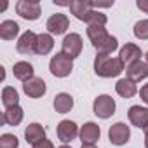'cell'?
Instances as JSON below:
<instances>
[{
    "label": "cell",
    "instance_id": "1",
    "mask_svg": "<svg viewBox=\"0 0 148 148\" xmlns=\"http://www.w3.org/2000/svg\"><path fill=\"white\" fill-rule=\"evenodd\" d=\"M87 37L92 44V47L98 51V54H112L113 51L119 49V40L112 37L105 26H87Z\"/></svg>",
    "mask_w": 148,
    "mask_h": 148
},
{
    "label": "cell",
    "instance_id": "2",
    "mask_svg": "<svg viewBox=\"0 0 148 148\" xmlns=\"http://www.w3.org/2000/svg\"><path fill=\"white\" fill-rule=\"evenodd\" d=\"M94 71L98 77L103 79L119 77L124 71V63L120 58H113L110 54H98L94 59Z\"/></svg>",
    "mask_w": 148,
    "mask_h": 148
},
{
    "label": "cell",
    "instance_id": "3",
    "mask_svg": "<svg viewBox=\"0 0 148 148\" xmlns=\"http://www.w3.org/2000/svg\"><path fill=\"white\" fill-rule=\"evenodd\" d=\"M49 70H51V73L54 77L64 79V77L70 75L71 70H73V59L64 56L63 52H56L51 58V61H49Z\"/></svg>",
    "mask_w": 148,
    "mask_h": 148
},
{
    "label": "cell",
    "instance_id": "4",
    "mask_svg": "<svg viewBox=\"0 0 148 148\" xmlns=\"http://www.w3.org/2000/svg\"><path fill=\"white\" fill-rule=\"evenodd\" d=\"M115 108H117L115 99L108 94H99L92 103V112L99 119H110L115 113Z\"/></svg>",
    "mask_w": 148,
    "mask_h": 148
},
{
    "label": "cell",
    "instance_id": "5",
    "mask_svg": "<svg viewBox=\"0 0 148 148\" xmlns=\"http://www.w3.org/2000/svg\"><path fill=\"white\" fill-rule=\"evenodd\" d=\"M16 12L28 21H35L40 18L42 9H40V2L38 0H19L16 4Z\"/></svg>",
    "mask_w": 148,
    "mask_h": 148
},
{
    "label": "cell",
    "instance_id": "6",
    "mask_svg": "<svg viewBox=\"0 0 148 148\" xmlns=\"http://www.w3.org/2000/svg\"><path fill=\"white\" fill-rule=\"evenodd\" d=\"M61 52L71 59H75L82 52V37L79 33H70L61 42Z\"/></svg>",
    "mask_w": 148,
    "mask_h": 148
},
{
    "label": "cell",
    "instance_id": "7",
    "mask_svg": "<svg viewBox=\"0 0 148 148\" xmlns=\"http://www.w3.org/2000/svg\"><path fill=\"white\" fill-rule=\"evenodd\" d=\"M131 138V129L129 125H125L124 122H117L108 129V139L110 143H113L115 146H122L129 141Z\"/></svg>",
    "mask_w": 148,
    "mask_h": 148
},
{
    "label": "cell",
    "instance_id": "8",
    "mask_svg": "<svg viewBox=\"0 0 148 148\" xmlns=\"http://www.w3.org/2000/svg\"><path fill=\"white\" fill-rule=\"evenodd\" d=\"M37 40H38V35H35L32 30H28L16 42V51L19 54H33V52H37Z\"/></svg>",
    "mask_w": 148,
    "mask_h": 148
},
{
    "label": "cell",
    "instance_id": "9",
    "mask_svg": "<svg viewBox=\"0 0 148 148\" xmlns=\"http://www.w3.org/2000/svg\"><path fill=\"white\" fill-rule=\"evenodd\" d=\"M23 91H25V94H26L28 98H32V99H38V98H42V96L45 94L47 86H45L44 79H40V77H33V79L23 82Z\"/></svg>",
    "mask_w": 148,
    "mask_h": 148
},
{
    "label": "cell",
    "instance_id": "10",
    "mask_svg": "<svg viewBox=\"0 0 148 148\" xmlns=\"http://www.w3.org/2000/svg\"><path fill=\"white\" fill-rule=\"evenodd\" d=\"M80 129L73 120H61L58 124V139L63 143H70L79 136Z\"/></svg>",
    "mask_w": 148,
    "mask_h": 148
},
{
    "label": "cell",
    "instance_id": "11",
    "mask_svg": "<svg viewBox=\"0 0 148 148\" xmlns=\"http://www.w3.org/2000/svg\"><path fill=\"white\" fill-rule=\"evenodd\" d=\"M45 26H47V30H49L51 35H63L68 30V26H70V19H68L66 14L58 12V14H52L47 19V25Z\"/></svg>",
    "mask_w": 148,
    "mask_h": 148
},
{
    "label": "cell",
    "instance_id": "12",
    "mask_svg": "<svg viewBox=\"0 0 148 148\" xmlns=\"http://www.w3.org/2000/svg\"><path fill=\"white\" fill-rule=\"evenodd\" d=\"M127 117H129V122L138 129H145L148 125V108L146 106H139V105L131 106L127 112Z\"/></svg>",
    "mask_w": 148,
    "mask_h": 148
},
{
    "label": "cell",
    "instance_id": "13",
    "mask_svg": "<svg viewBox=\"0 0 148 148\" xmlns=\"http://www.w3.org/2000/svg\"><path fill=\"white\" fill-rule=\"evenodd\" d=\"M79 136H80L82 145H94V143L99 139V136H101V129H99V125L94 124V122H86V124L80 127Z\"/></svg>",
    "mask_w": 148,
    "mask_h": 148
},
{
    "label": "cell",
    "instance_id": "14",
    "mask_svg": "<svg viewBox=\"0 0 148 148\" xmlns=\"http://www.w3.org/2000/svg\"><path fill=\"white\" fill-rule=\"evenodd\" d=\"M141 56H143V52H141L139 45H136V44H125L124 47H120V54H119L122 63L127 66H131L136 61H141Z\"/></svg>",
    "mask_w": 148,
    "mask_h": 148
},
{
    "label": "cell",
    "instance_id": "15",
    "mask_svg": "<svg viewBox=\"0 0 148 148\" xmlns=\"http://www.w3.org/2000/svg\"><path fill=\"white\" fill-rule=\"evenodd\" d=\"M125 73H127V79L132 82L145 80L148 77V64H146V61H136L125 68Z\"/></svg>",
    "mask_w": 148,
    "mask_h": 148
},
{
    "label": "cell",
    "instance_id": "16",
    "mask_svg": "<svg viewBox=\"0 0 148 148\" xmlns=\"http://www.w3.org/2000/svg\"><path fill=\"white\" fill-rule=\"evenodd\" d=\"M25 139L30 143V145H38L40 141L45 139V129L38 124V122H33L30 124L26 129H25Z\"/></svg>",
    "mask_w": 148,
    "mask_h": 148
},
{
    "label": "cell",
    "instance_id": "17",
    "mask_svg": "<svg viewBox=\"0 0 148 148\" xmlns=\"http://www.w3.org/2000/svg\"><path fill=\"white\" fill-rule=\"evenodd\" d=\"M23 117H25L23 108L19 105H16L12 108H5V112L2 113V122L7 125H19L23 122Z\"/></svg>",
    "mask_w": 148,
    "mask_h": 148
},
{
    "label": "cell",
    "instance_id": "18",
    "mask_svg": "<svg viewBox=\"0 0 148 148\" xmlns=\"http://www.w3.org/2000/svg\"><path fill=\"white\" fill-rule=\"evenodd\" d=\"M33 66L28 63V61H18L14 66H12V73H14V77L18 79V80H21V82H26V80H30V79H33L35 75H33Z\"/></svg>",
    "mask_w": 148,
    "mask_h": 148
},
{
    "label": "cell",
    "instance_id": "19",
    "mask_svg": "<svg viewBox=\"0 0 148 148\" xmlns=\"http://www.w3.org/2000/svg\"><path fill=\"white\" fill-rule=\"evenodd\" d=\"M115 91L119 96H122L124 99H129L132 96H136L138 92V87H136V82L129 80V79H120L117 84H115Z\"/></svg>",
    "mask_w": 148,
    "mask_h": 148
},
{
    "label": "cell",
    "instance_id": "20",
    "mask_svg": "<svg viewBox=\"0 0 148 148\" xmlns=\"http://www.w3.org/2000/svg\"><path fill=\"white\" fill-rule=\"evenodd\" d=\"M19 33V25L12 19H5L0 23V38L2 40H14Z\"/></svg>",
    "mask_w": 148,
    "mask_h": 148
},
{
    "label": "cell",
    "instance_id": "21",
    "mask_svg": "<svg viewBox=\"0 0 148 148\" xmlns=\"http://www.w3.org/2000/svg\"><path fill=\"white\" fill-rule=\"evenodd\" d=\"M68 7H70L71 14L75 16L79 21H84L86 16H87V12H89L91 9H94V7H92V2H82V0H73V2H70Z\"/></svg>",
    "mask_w": 148,
    "mask_h": 148
},
{
    "label": "cell",
    "instance_id": "22",
    "mask_svg": "<svg viewBox=\"0 0 148 148\" xmlns=\"http://www.w3.org/2000/svg\"><path fill=\"white\" fill-rule=\"evenodd\" d=\"M73 108V98L68 92H59L54 98V110L58 113H68Z\"/></svg>",
    "mask_w": 148,
    "mask_h": 148
},
{
    "label": "cell",
    "instance_id": "23",
    "mask_svg": "<svg viewBox=\"0 0 148 148\" xmlns=\"http://www.w3.org/2000/svg\"><path fill=\"white\" fill-rule=\"evenodd\" d=\"M54 47V38L51 33H40L38 35V40H37V54L40 56H45L52 51Z\"/></svg>",
    "mask_w": 148,
    "mask_h": 148
},
{
    "label": "cell",
    "instance_id": "24",
    "mask_svg": "<svg viewBox=\"0 0 148 148\" xmlns=\"http://www.w3.org/2000/svg\"><path fill=\"white\" fill-rule=\"evenodd\" d=\"M18 103H19V94H18V91H16L14 87H11V86L4 87V89H2V105H4L5 108H12V106H16Z\"/></svg>",
    "mask_w": 148,
    "mask_h": 148
},
{
    "label": "cell",
    "instance_id": "25",
    "mask_svg": "<svg viewBox=\"0 0 148 148\" xmlns=\"http://www.w3.org/2000/svg\"><path fill=\"white\" fill-rule=\"evenodd\" d=\"M132 33L136 38L139 40H148V19H141L134 25L132 28Z\"/></svg>",
    "mask_w": 148,
    "mask_h": 148
},
{
    "label": "cell",
    "instance_id": "26",
    "mask_svg": "<svg viewBox=\"0 0 148 148\" xmlns=\"http://www.w3.org/2000/svg\"><path fill=\"white\" fill-rule=\"evenodd\" d=\"M19 146V139L14 134H2L0 136V148H18Z\"/></svg>",
    "mask_w": 148,
    "mask_h": 148
},
{
    "label": "cell",
    "instance_id": "27",
    "mask_svg": "<svg viewBox=\"0 0 148 148\" xmlns=\"http://www.w3.org/2000/svg\"><path fill=\"white\" fill-rule=\"evenodd\" d=\"M139 98H141V101H143V103H146V105H148V84H145V86L139 89Z\"/></svg>",
    "mask_w": 148,
    "mask_h": 148
},
{
    "label": "cell",
    "instance_id": "28",
    "mask_svg": "<svg viewBox=\"0 0 148 148\" xmlns=\"http://www.w3.org/2000/svg\"><path fill=\"white\" fill-rule=\"evenodd\" d=\"M136 5H138L139 11H143L145 14H148V0H138Z\"/></svg>",
    "mask_w": 148,
    "mask_h": 148
},
{
    "label": "cell",
    "instance_id": "29",
    "mask_svg": "<svg viewBox=\"0 0 148 148\" xmlns=\"http://www.w3.org/2000/svg\"><path fill=\"white\" fill-rule=\"evenodd\" d=\"M33 148H54V145H52V141H49V139H44V141H40L38 145H35Z\"/></svg>",
    "mask_w": 148,
    "mask_h": 148
},
{
    "label": "cell",
    "instance_id": "30",
    "mask_svg": "<svg viewBox=\"0 0 148 148\" xmlns=\"http://www.w3.org/2000/svg\"><path fill=\"white\" fill-rule=\"evenodd\" d=\"M143 132H145V148H148V125L143 129Z\"/></svg>",
    "mask_w": 148,
    "mask_h": 148
},
{
    "label": "cell",
    "instance_id": "31",
    "mask_svg": "<svg viewBox=\"0 0 148 148\" xmlns=\"http://www.w3.org/2000/svg\"><path fill=\"white\" fill-rule=\"evenodd\" d=\"M82 148H96L94 145H82Z\"/></svg>",
    "mask_w": 148,
    "mask_h": 148
},
{
    "label": "cell",
    "instance_id": "32",
    "mask_svg": "<svg viewBox=\"0 0 148 148\" xmlns=\"http://www.w3.org/2000/svg\"><path fill=\"white\" fill-rule=\"evenodd\" d=\"M58 148H71V146H68V145H61V146H58Z\"/></svg>",
    "mask_w": 148,
    "mask_h": 148
},
{
    "label": "cell",
    "instance_id": "33",
    "mask_svg": "<svg viewBox=\"0 0 148 148\" xmlns=\"http://www.w3.org/2000/svg\"><path fill=\"white\" fill-rule=\"evenodd\" d=\"M145 59H146V64H148V51H146V54H145Z\"/></svg>",
    "mask_w": 148,
    "mask_h": 148
}]
</instances>
